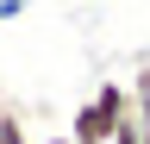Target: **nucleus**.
Wrapping results in <instances>:
<instances>
[{
    "mask_svg": "<svg viewBox=\"0 0 150 144\" xmlns=\"http://www.w3.org/2000/svg\"><path fill=\"white\" fill-rule=\"evenodd\" d=\"M112 125H119V119L88 94L81 106H75V132H69V138H75V144H112Z\"/></svg>",
    "mask_w": 150,
    "mask_h": 144,
    "instance_id": "f257e3e1",
    "label": "nucleus"
},
{
    "mask_svg": "<svg viewBox=\"0 0 150 144\" xmlns=\"http://www.w3.org/2000/svg\"><path fill=\"white\" fill-rule=\"evenodd\" d=\"M0 144H31L25 138V106L19 100H0Z\"/></svg>",
    "mask_w": 150,
    "mask_h": 144,
    "instance_id": "f03ea898",
    "label": "nucleus"
},
{
    "mask_svg": "<svg viewBox=\"0 0 150 144\" xmlns=\"http://www.w3.org/2000/svg\"><path fill=\"white\" fill-rule=\"evenodd\" d=\"M112 144H144V132H138V113H131V119H119V125H112Z\"/></svg>",
    "mask_w": 150,
    "mask_h": 144,
    "instance_id": "7ed1b4c3",
    "label": "nucleus"
},
{
    "mask_svg": "<svg viewBox=\"0 0 150 144\" xmlns=\"http://www.w3.org/2000/svg\"><path fill=\"white\" fill-rule=\"evenodd\" d=\"M19 13H25V0H0V25H6V19H19Z\"/></svg>",
    "mask_w": 150,
    "mask_h": 144,
    "instance_id": "20e7f679",
    "label": "nucleus"
},
{
    "mask_svg": "<svg viewBox=\"0 0 150 144\" xmlns=\"http://www.w3.org/2000/svg\"><path fill=\"white\" fill-rule=\"evenodd\" d=\"M38 144H75V138H69V132H63V138H38Z\"/></svg>",
    "mask_w": 150,
    "mask_h": 144,
    "instance_id": "39448f33",
    "label": "nucleus"
}]
</instances>
